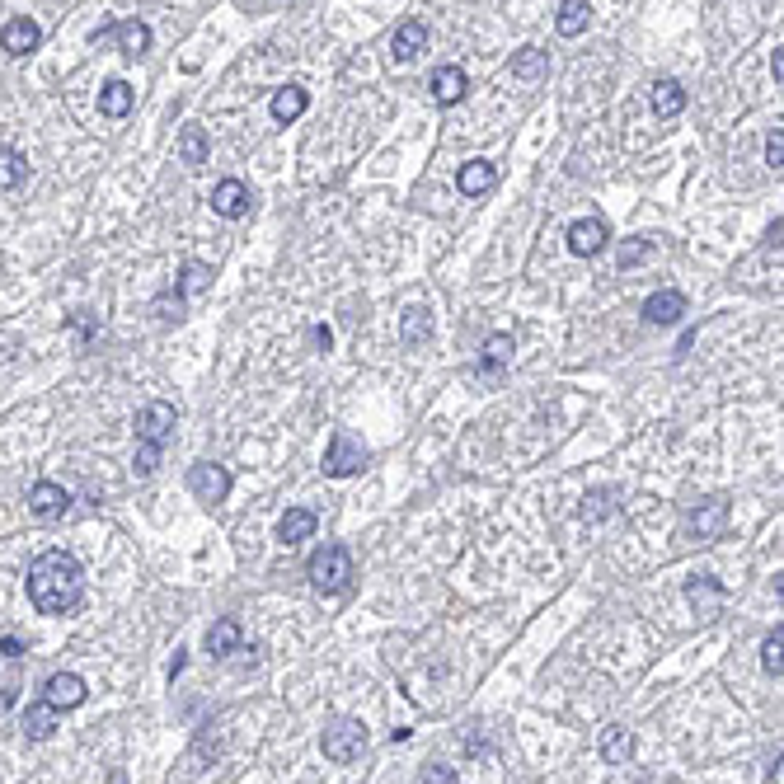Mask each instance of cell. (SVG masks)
I'll return each instance as SVG.
<instances>
[{"label": "cell", "instance_id": "cell-7", "mask_svg": "<svg viewBox=\"0 0 784 784\" xmlns=\"http://www.w3.org/2000/svg\"><path fill=\"white\" fill-rule=\"evenodd\" d=\"M29 512L38 522H62L66 512H71V493H66L57 479H38L29 489Z\"/></svg>", "mask_w": 784, "mask_h": 784}, {"label": "cell", "instance_id": "cell-13", "mask_svg": "<svg viewBox=\"0 0 784 784\" xmlns=\"http://www.w3.org/2000/svg\"><path fill=\"white\" fill-rule=\"evenodd\" d=\"M254 207V198H249V188L240 184V179H221V184L212 188V212L226 216V221H240V216Z\"/></svg>", "mask_w": 784, "mask_h": 784}, {"label": "cell", "instance_id": "cell-19", "mask_svg": "<svg viewBox=\"0 0 784 784\" xmlns=\"http://www.w3.org/2000/svg\"><path fill=\"white\" fill-rule=\"evenodd\" d=\"M587 24H592V5H587V0H564V5H559V15H554L559 38H583Z\"/></svg>", "mask_w": 784, "mask_h": 784}, {"label": "cell", "instance_id": "cell-34", "mask_svg": "<svg viewBox=\"0 0 784 784\" xmlns=\"http://www.w3.org/2000/svg\"><path fill=\"white\" fill-rule=\"evenodd\" d=\"M611 503H620V493L615 489H597V493H587L583 498V517L587 522H601V517H611Z\"/></svg>", "mask_w": 784, "mask_h": 784}, {"label": "cell", "instance_id": "cell-40", "mask_svg": "<svg viewBox=\"0 0 784 784\" xmlns=\"http://www.w3.org/2000/svg\"><path fill=\"white\" fill-rule=\"evenodd\" d=\"M770 76H775V85L784 80V52H780V47H775V57H770Z\"/></svg>", "mask_w": 784, "mask_h": 784}, {"label": "cell", "instance_id": "cell-4", "mask_svg": "<svg viewBox=\"0 0 784 784\" xmlns=\"http://www.w3.org/2000/svg\"><path fill=\"white\" fill-rule=\"evenodd\" d=\"M367 461H371L367 446L357 442L353 432H334V437H329V451H324V475H334V479L362 475Z\"/></svg>", "mask_w": 784, "mask_h": 784}, {"label": "cell", "instance_id": "cell-31", "mask_svg": "<svg viewBox=\"0 0 784 784\" xmlns=\"http://www.w3.org/2000/svg\"><path fill=\"white\" fill-rule=\"evenodd\" d=\"M207 282H212V268L198 259H184V268H179V296H198Z\"/></svg>", "mask_w": 784, "mask_h": 784}, {"label": "cell", "instance_id": "cell-15", "mask_svg": "<svg viewBox=\"0 0 784 784\" xmlns=\"http://www.w3.org/2000/svg\"><path fill=\"white\" fill-rule=\"evenodd\" d=\"M493 184H498V170L489 160H465L461 174H456V188L465 198H484V193H493Z\"/></svg>", "mask_w": 784, "mask_h": 784}, {"label": "cell", "instance_id": "cell-1", "mask_svg": "<svg viewBox=\"0 0 784 784\" xmlns=\"http://www.w3.org/2000/svg\"><path fill=\"white\" fill-rule=\"evenodd\" d=\"M24 587H29V601L38 606L43 615H66L76 611L80 601V587H85V573H80V559L66 550H47L38 554L29 564V578H24Z\"/></svg>", "mask_w": 784, "mask_h": 784}, {"label": "cell", "instance_id": "cell-32", "mask_svg": "<svg viewBox=\"0 0 784 784\" xmlns=\"http://www.w3.org/2000/svg\"><path fill=\"white\" fill-rule=\"evenodd\" d=\"M784 634H780V625H775V634H766V644H761V667H766V677H775L780 681L784 677Z\"/></svg>", "mask_w": 784, "mask_h": 784}, {"label": "cell", "instance_id": "cell-5", "mask_svg": "<svg viewBox=\"0 0 784 784\" xmlns=\"http://www.w3.org/2000/svg\"><path fill=\"white\" fill-rule=\"evenodd\" d=\"M188 489H193L198 503L221 508V503L231 498V470H226V465H216V461H198L193 470H188Z\"/></svg>", "mask_w": 784, "mask_h": 784}, {"label": "cell", "instance_id": "cell-23", "mask_svg": "<svg viewBox=\"0 0 784 784\" xmlns=\"http://www.w3.org/2000/svg\"><path fill=\"white\" fill-rule=\"evenodd\" d=\"M57 719H62V709H52L47 700H33V705L24 709V733H29L33 742H43L57 733Z\"/></svg>", "mask_w": 784, "mask_h": 784}, {"label": "cell", "instance_id": "cell-30", "mask_svg": "<svg viewBox=\"0 0 784 784\" xmlns=\"http://www.w3.org/2000/svg\"><path fill=\"white\" fill-rule=\"evenodd\" d=\"M24 179H29V160H24V151H0V193L19 188Z\"/></svg>", "mask_w": 784, "mask_h": 784}, {"label": "cell", "instance_id": "cell-9", "mask_svg": "<svg viewBox=\"0 0 784 784\" xmlns=\"http://www.w3.org/2000/svg\"><path fill=\"white\" fill-rule=\"evenodd\" d=\"M174 432V404L151 400L137 409V442H165Z\"/></svg>", "mask_w": 784, "mask_h": 784}, {"label": "cell", "instance_id": "cell-21", "mask_svg": "<svg viewBox=\"0 0 784 784\" xmlns=\"http://www.w3.org/2000/svg\"><path fill=\"white\" fill-rule=\"evenodd\" d=\"M132 104H137V90H132L127 80H108L104 90H99V113H104V118H127Z\"/></svg>", "mask_w": 784, "mask_h": 784}, {"label": "cell", "instance_id": "cell-8", "mask_svg": "<svg viewBox=\"0 0 784 784\" xmlns=\"http://www.w3.org/2000/svg\"><path fill=\"white\" fill-rule=\"evenodd\" d=\"M43 43V29H38V19H5V29H0V47H5V57H33Z\"/></svg>", "mask_w": 784, "mask_h": 784}, {"label": "cell", "instance_id": "cell-33", "mask_svg": "<svg viewBox=\"0 0 784 784\" xmlns=\"http://www.w3.org/2000/svg\"><path fill=\"white\" fill-rule=\"evenodd\" d=\"M432 334V324H428V310L423 306H409L404 310V324H400V339L404 343H423Z\"/></svg>", "mask_w": 784, "mask_h": 784}, {"label": "cell", "instance_id": "cell-11", "mask_svg": "<svg viewBox=\"0 0 784 784\" xmlns=\"http://www.w3.org/2000/svg\"><path fill=\"white\" fill-rule=\"evenodd\" d=\"M85 681L76 677V672H52V677L43 681V700L52 709H76V705H85Z\"/></svg>", "mask_w": 784, "mask_h": 784}, {"label": "cell", "instance_id": "cell-39", "mask_svg": "<svg viewBox=\"0 0 784 784\" xmlns=\"http://www.w3.org/2000/svg\"><path fill=\"white\" fill-rule=\"evenodd\" d=\"M418 784H456V770L451 766H428L418 775Z\"/></svg>", "mask_w": 784, "mask_h": 784}, {"label": "cell", "instance_id": "cell-20", "mask_svg": "<svg viewBox=\"0 0 784 784\" xmlns=\"http://www.w3.org/2000/svg\"><path fill=\"white\" fill-rule=\"evenodd\" d=\"M315 526H320V517H315L310 508H292L282 522H277V540H282V545H301V540L315 536Z\"/></svg>", "mask_w": 784, "mask_h": 784}, {"label": "cell", "instance_id": "cell-27", "mask_svg": "<svg viewBox=\"0 0 784 784\" xmlns=\"http://www.w3.org/2000/svg\"><path fill=\"white\" fill-rule=\"evenodd\" d=\"M240 639H245V634H240L235 620H216L212 630H207V653H212V658H231L235 648H240Z\"/></svg>", "mask_w": 784, "mask_h": 784}, {"label": "cell", "instance_id": "cell-6", "mask_svg": "<svg viewBox=\"0 0 784 784\" xmlns=\"http://www.w3.org/2000/svg\"><path fill=\"white\" fill-rule=\"evenodd\" d=\"M104 38H118V52H123L127 62L146 57V47H151V29L141 19H118V24H104V29L90 33V43H104Z\"/></svg>", "mask_w": 784, "mask_h": 784}, {"label": "cell", "instance_id": "cell-12", "mask_svg": "<svg viewBox=\"0 0 784 784\" xmlns=\"http://www.w3.org/2000/svg\"><path fill=\"white\" fill-rule=\"evenodd\" d=\"M428 90H432V99L442 108H456L470 94V76H465L461 66H437L432 71V80H428Z\"/></svg>", "mask_w": 784, "mask_h": 784}, {"label": "cell", "instance_id": "cell-36", "mask_svg": "<svg viewBox=\"0 0 784 784\" xmlns=\"http://www.w3.org/2000/svg\"><path fill=\"white\" fill-rule=\"evenodd\" d=\"M653 240H644V235H634L630 245L620 249V268H634V263H644V259H653Z\"/></svg>", "mask_w": 784, "mask_h": 784}, {"label": "cell", "instance_id": "cell-41", "mask_svg": "<svg viewBox=\"0 0 784 784\" xmlns=\"http://www.w3.org/2000/svg\"><path fill=\"white\" fill-rule=\"evenodd\" d=\"M315 343H320L324 353H329V343H334V334H329V329H324V324H320V329H315Z\"/></svg>", "mask_w": 784, "mask_h": 784}, {"label": "cell", "instance_id": "cell-35", "mask_svg": "<svg viewBox=\"0 0 784 784\" xmlns=\"http://www.w3.org/2000/svg\"><path fill=\"white\" fill-rule=\"evenodd\" d=\"M184 310H188V296H179V292H160L155 296V315L160 320H184Z\"/></svg>", "mask_w": 784, "mask_h": 784}, {"label": "cell", "instance_id": "cell-38", "mask_svg": "<svg viewBox=\"0 0 784 784\" xmlns=\"http://www.w3.org/2000/svg\"><path fill=\"white\" fill-rule=\"evenodd\" d=\"M780 165H784V132L775 127L766 137V170H780Z\"/></svg>", "mask_w": 784, "mask_h": 784}, {"label": "cell", "instance_id": "cell-2", "mask_svg": "<svg viewBox=\"0 0 784 784\" xmlns=\"http://www.w3.org/2000/svg\"><path fill=\"white\" fill-rule=\"evenodd\" d=\"M306 578L315 583V592H324V597H343V592L357 583V564L343 545H320V550L310 554Z\"/></svg>", "mask_w": 784, "mask_h": 784}, {"label": "cell", "instance_id": "cell-22", "mask_svg": "<svg viewBox=\"0 0 784 784\" xmlns=\"http://www.w3.org/2000/svg\"><path fill=\"white\" fill-rule=\"evenodd\" d=\"M681 108H686V85L672 76L653 80V113H658V118H677Z\"/></svg>", "mask_w": 784, "mask_h": 784}, {"label": "cell", "instance_id": "cell-14", "mask_svg": "<svg viewBox=\"0 0 784 784\" xmlns=\"http://www.w3.org/2000/svg\"><path fill=\"white\" fill-rule=\"evenodd\" d=\"M423 47H428V24L423 19H404L395 38H390V52H395V62H414L423 57Z\"/></svg>", "mask_w": 784, "mask_h": 784}, {"label": "cell", "instance_id": "cell-29", "mask_svg": "<svg viewBox=\"0 0 784 784\" xmlns=\"http://www.w3.org/2000/svg\"><path fill=\"white\" fill-rule=\"evenodd\" d=\"M686 597H691V606H695V611H700V620H705V615H714V611H719V601H723V587L714 583V578H695V583L686 587Z\"/></svg>", "mask_w": 784, "mask_h": 784}, {"label": "cell", "instance_id": "cell-17", "mask_svg": "<svg viewBox=\"0 0 784 784\" xmlns=\"http://www.w3.org/2000/svg\"><path fill=\"white\" fill-rule=\"evenodd\" d=\"M512 357H517V339H512V334H489L484 348H479V371L498 376V371L512 367Z\"/></svg>", "mask_w": 784, "mask_h": 784}, {"label": "cell", "instance_id": "cell-26", "mask_svg": "<svg viewBox=\"0 0 784 784\" xmlns=\"http://www.w3.org/2000/svg\"><path fill=\"white\" fill-rule=\"evenodd\" d=\"M306 104H310V94L301 90V85H282V90L273 94V118L277 123H296V118L306 113Z\"/></svg>", "mask_w": 784, "mask_h": 784}, {"label": "cell", "instance_id": "cell-25", "mask_svg": "<svg viewBox=\"0 0 784 784\" xmlns=\"http://www.w3.org/2000/svg\"><path fill=\"white\" fill-rule=\"evenodd\" d=\"M634 752V733L625 728V723H606L601 728V756L611 761V766H620V761H630Z\"/></svg>", "mask_w": 784, "mask_h": 784}, {"label": "cell", "instance_id": "cell-3", "mask_svg": "<svg viewBox=\"0 0 784 784\" xmlns=\"http://www.w3.org/2000/svg\"><path fill=\"white\" fill-rule=\"evenodd\" d=\"M320 752L329 756V761H339V766L357 761V756L367 752V723L362 719H334L320 733Z\"/></svg>", "mask_w": 784, "mask_h": 784}, {"label": "cell", "instance_id": "cell-24", "mask_svg": "<svg viewBox=\"0 0 784 784\" xmlns=\"http://www.w3.org/2000/svg\"><path fill=\"white\" fill-rule=\"evenodd\" d=\"M207 155H212V141H207V132H202L198 123H188L184 132H179V160H184L188 170H198V165H207Z\"/></svg>", "mask_w": 784, "mask_h": 784}, {"label": "cell", "instance_id": "cell-18", "mask_svg": "<svg viewBox=\"0 0 784 784\" xmlns=\"http://www.w3.org/2000/svg\"><path fill=\"white\" fill-rule=\"evenodd\" d=\"M681 315H686V296L681 292H653L644 301V320L658 324V329H667V324H677Z\"/></svg>", "mask_w": 784, "mask_h": 784}, {"label": "cell", "instance_id": "cell-10", "mask_svg": "<svg viewBox=\"0 0 784 784\" xmlns=\"http://www.w3.org/2000/svg\"><path fill=\"white\" fill-rule=\"evenodd\" d=\"M606 221L601 216H578L569 226V249L578 254V259H592V254H601L606 249Z\"/></svg>", "mask_w": 784, "mask_h": 784}, {"label": "cell", "instance_id": "cell-28", "mask_svg": "<svg viewBox=\"0 0 784 784\" xmlns=\"http://www.w3.org/2000/svg\"><path fill=\"white\" fill-rule=\"evenodd\" d=\"M545 71H550V57H545L540 47H522V52L512 57V76L517 80H531V85H536V80H545Z\"/></svg>", "mask_w": 784, "mask_h": 784}, {"label": "cell", "instance_id": "cell-16", "mask_svg": "<svg viewBox=\"0 0 784 784\" xmlns=\"http://www.w3.org/2000/svg\"><path fill=\"white\" fill-rule=\"evenodd\" d=\"M695 536H719L723 526H728V503L723 498H705V503H695L691 517H686Z\"/></svg>", "mask_w": 784, "mask_h": 784}, {"label": "cell", "instance_id": "cell-37", "mask_svg": "<svg viewBox=\"0 0 784 784\" xmlns=\"http://www.w3.org/2000/svg\"><path fill=\"white\" fill-rule=\"evenodd\" d=\"M155 465H160V442H137V475H155Z\"/></svg>", "mask_w": 784, "mask_h": 784}]
</instances>
